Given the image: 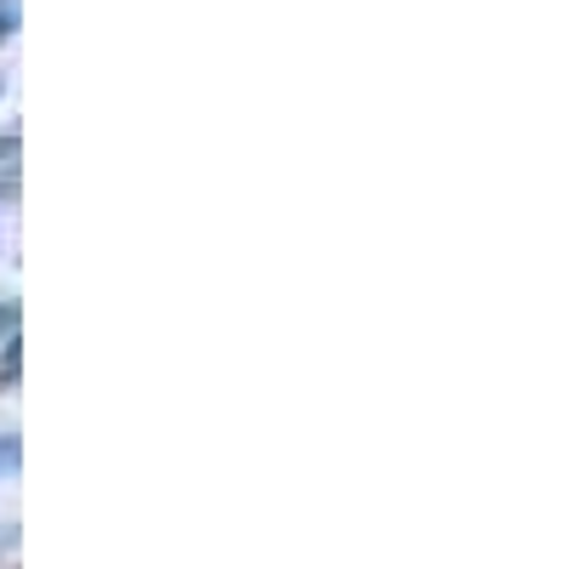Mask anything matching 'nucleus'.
I'll return each mask as SVG.
<instances>
[{
	"label": "nucleus",
	"instance_id": "obj_1",
	"mask_svg": "<svg viewBox=\"0 0 569 569\" xmlns=\"http://www.w3.org/2000/svg\"><path fill=\"white\" fill-rule=\"evenodd\" d=\"M18 18H23V12H18V0H0V46L18 34Z\"/></svg>",
	"mask_w": 569,
	"mask_h": 569
},
{
	"label": "nucleus",
	"instance_id": "obj_2",
	"mask_svg": "<svg viewBox=\"0 0 569 569\" xmlns=\"http://www.w3.org/2000/svg\"><path fill=\"white\" fill-rule=\"evenodd\" d=\"M18 337V302H0V342Z\"/></svg>",
	"mask_w": 569,
	"mask_h": 569
},
{
	"label": "nucleus",
	"instance_id": "obj_3",
	"mask_svg": "<svg viewBox=\"0 0 569 569\" xmlns=\"http://www.w3.org/2000/svg\"><path fill=\"white\" fill-rule=\"evenodd\" d=\"M18 467V439H0V472Z\"/></svg>",
	"mask_w": 569,
	"mask_h": 569
},
{
	"label": "nucleus",
	"instance_id": "obj_4",
	"mask_svg": "<svg viewBox=\"0 0 569 569\" xmlns=\"http://www.w3.org/2000/svg\"><path fill=\"white\" fill-rule=\"evenodd\" d=\"M0 91H7V74H0Z\"/></svg>",
	"mask_w": 569,
	"mask_h": 569
}]
</instances>
